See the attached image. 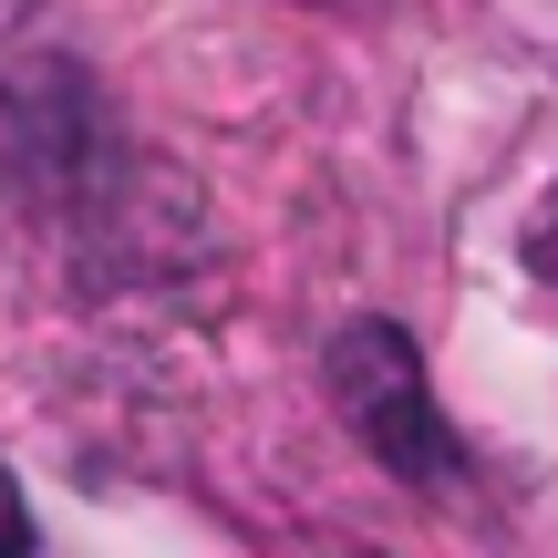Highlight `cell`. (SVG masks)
<instances>
[{"instance_id":"obj_3","label":"cell","mask_w":558,"mask_h":558,"mask_svg":"<svg viewBox=\"0 0 558 558\" xmlns=\"http://www.w3.org/2000/svg\"><path fill=\"white\" fill-rule=\"evenodd\" d=\"M21 538H32V527H21V507L0 497V548H21Z\"/></svg>"},{"instance_id":"obj_1","label":"cell","mask_w":558,"mask_h":558,"mask_svg":"<svg viewBox=\"0 0 558 558\" xmlns=\"http://www.w3.org/2000/svg\"><path fill=\"white\" fill-rule=\"evenodd\" d=\"M331 403H341V424L373 445V465H393V476H414V486H456L465 476V445L445 435L435 393H424V352L393 320H352V331L331 341Z\"/></svg>"},{"instance_id":"obj_2","label":"cell","mask_w":558,"mask_h":558,"mask_svg":"<svg viewBox=\"0 0 558 558\" xmlns=\"http://www.w3.org/2000/svg\"><path fill=\"white\" fill-rule=\"evenodd\" d=\"M538 269H558V186H548V207H538Z\"/></svg>"}]
</instances>
